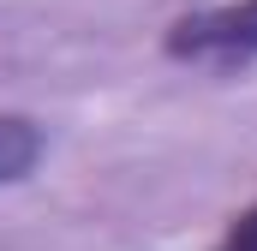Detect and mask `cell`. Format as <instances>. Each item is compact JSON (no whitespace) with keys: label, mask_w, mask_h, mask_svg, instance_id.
<instances>
[{"label":"cell","mask_w":257,"mask_h":251,"mask_svg":"<svg viewBox=\"0 0 257 251\" xmlns=\"http://www.w3.org/2000/svg\"><path fill=\"white\" fill-rule=\"evenodd\" d=\"M215 251H257V203L233 221V227H227V239H221Z\"/></svg>","instance_id":"3"},{"label":"cell","mask_w":257,"mask_h":251,"mask_svg":"<svg viewBox=\"0 0 257 251\" xmlns=\"http://www.w3.org/2000/svg\"><path fill=\"white\" fill-rule=\"evenodd\" d=\"M42 150H48V132L30 114H0V186L30 180V168L42 162Z\"/></svg>","instance_id":"2"},{"label":"cell","mask_w":257,"mask_h":251,"mask_svg":"<svg viewBox=\"0 0 257 251\" xmlns=\"http://www.w3.org/2000/svg\"><path fill=\"white\" fill-rule=\"evenodd\" d=\"M168 60L209 66V72H239L257 60V0H227V6H203L168 24L162 36Z\"/></svg>","instance_id":"1"}]
</instances>
